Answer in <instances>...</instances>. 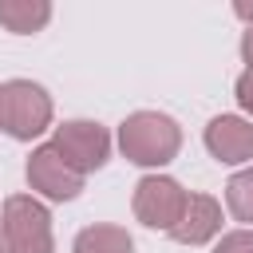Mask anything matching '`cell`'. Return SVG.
<instances>
[{
  "label": "cell",
  "instance_id": "obj_8",
  "mask_svg": "<svg viewBox=\"0 0 253 253\" xmlns=\"http://www.w3.org/2000/svg\"><path fill=\"white\" fill-rule=\"evenodd\" d=\"M217 233H221V202L210 198V194H190L178 225L170 229V237L178 245H206Z\"/></svg>",
  "mask_w": 253,
  "mask_h": 253
},
{
  "label": "cell",
  "instance_id": "obj_14",
  "mask_svg": "<svg viewBox=\"0 0 253 253\" xmlns=\"http://www.w3.org/2000/svg\"><path fill=\"white\" fill-rule=\"evenodd\" d=\"M241 59H245V71H253V28L241 36Z\"/></svg>",
  "mask_w": 253,
  "mask_h": 253
},
{
  "label": "cell",
  "instance_id": "obj_16",
  "mask_svg": "<svg viewBox=\"0 0 253 253\" xmlns=\"http://www.w3.org/2000/svg\"><path fill=\"white\" fill-rule=\"evenodd\" d=\"M0 253H4V241H0Z\"/></svg>",
  "mask_w": 253,
  "mask_h": 253
},
{
  "label": "cell",
  "instance_id": "obj_1",
  "mask_svg": "<svg viewBox=\"0 0 253 253\" xmlns=\"http://www.w3.org/2000/svg\"><path fill=\"white\" fill-rule=\"evenodd\" d=\"M119 150L134 166H166L182 150V126L162 111H134L119 126Z\"/></svg>",
  "mask_w": 253,
  "mask_h": 253
},
{
  "label": "cell",
  "instance_id": "obj_13",
  "mask_svg": "<svg viewBox=\"0 0 253 253\" xmlns=\"http://www.w3.org/2000/svg\"><path fill=\"white\" fill-rule=\"evenodd\" d=\"M233 91H237V103H241V111H245V115L253 119V71H241V75H237V87H233Z\"/></svg>",
  "mask_w": 253,
  "mask_h": 253
},
{
  "label": "cell",
  "instance_id": "obj_4",
  "mask_svg": "<svg viewBox=\"0 0 253 253\" xmlns=\"http://www.w3.org/2000/svg\"><path fill=\"white\" fill-rule=\"evenodd\" d=\"M51 146L63 154V162L71 170H79L83 178L99 166H107L111 158V134L103 123H91V119H71L63 126H55V138Z\"/></svg>",
  "mask_w": 253,
  "mask_h": 253
},
{
  "label": "cell",
  "instance_id": "obj_9",
  "mask_svg": "<svg viewBox=\"0 0 253 253\" xmlns=\"http://www.w3.org/2000/svg\"><path fill=\"white\" fill-rule=\"evenodd\" d=\"M51 20L47 0H0V24L12 36H32Z\"/></svg>",
  "mask_w": 253,
  "mask_h": 253
},
{
  "label": "cell",
  "instance_id": "obj_6",
  "mask_svg": "<svg viewBox=\"0 0 253 253\" xmlns=\"http://www.w3.org/2000/svg\"><path fill=\"white\" fill-rule=\"evenodd\" d=\"M28 186H32L36 194H43L47 202H71V198H79V190H83V174L71 170L51 142H43V146H36L32 158H28Z\"/></svg>",
  "mask_w": 253,
  "mask_h": 253
},
{
  "label": "cell",
  "instance_id": "obj_5",
  "mask_svg": "<svg viewBox=\"0 0 253 253\" xmlns=\"http://www.w3.org/2000/svg\"><path fill=\"white\" fill-rule=\"evenodd\" d=\"M186 190L170 178V174H146V178H138V186H134V217L146 225V229H162V233H170L174 225H178V217H182V210H186Z\"/></svg>",
  "mask_w": 253,
  "mask_h": 253
},
{
  "label": "cell",
  "instance_id": "obj_11",
  "mask_svg": "<svg viewBox=\"0 0 253 253\" xmlns=\"http://www.w3.org/2000/svg\"><path fill=\"white\" fill-rule=\"evenodd\" d=\"M225 210L233 213V221L253 225V166L237 170V174L225 182Z\"/></svg>",
  "mask_w": 253,
  "mask_h": 253
},
{
  "label": "cell",
  "instance_id": "obj_12",
  "mask_svg": "<svg viewBox=\"0 0 253 253\" xmlns=\"http://www.w3.org/2000/svg\"><path fill=\"white\" fill-rule=\"evenodd\" d=\"M213 253H253V233H249V229L221 233V241L213 245Z\"/></svg>",
  "mask_w": 253,
  "mask_h": 253
},
{
  "label": "cell",
  "instance_id": "obj_3",
  "mask_svg": "<svg viewBox=\"0 0 253 253\" xmlns=\"http://www.w3.org/2000/svg\"><path fill=\"white\" fill-rule=\"evenodd\" d=\"M51 126V95L32 79L0 83V130L16 142H32Z\"/></svg>",
  "mask_w": 253,
  "mask_h": 253
},
{
  "label": "cell",
  "instance_id": "obj_7",
  "mask_svg": "<svg viewBox=\"0 0 253 253\" xmlns=\"http://www.w3.org/2000/svg\"><path fill=\"white\" fill-rule=\"evenodd\" d=\"M206 150L225 166L249 162L253 158V123L241 115H217L206 126Z\"/></svg>",
  "mask_w": 253,
  "mask_h": 253
},
{
  "label": "cell",
  "instance_id": "obj_15",
  "mask_svg": "<svg viewBox=\"0 0 253 253\" xmlns=\"http://www.w3.org/2000/svg\"><path fill=\"white\" fill-rule=\"evenodd\" d=\"M233 12H237V20H245V24L253 28V4H245V0H237V4H233Z\"/></svg>",
  "mask_w": 253,
  "mask_h": 253
},
{
  "label": "cell",
  "instance_id": "obj_10",
  "mask_svg": "<svg viewBox=\"0 0 253 253\" xmlns=\"http://www.w3.org/2000/svg\"><path fill=\"white\" fill-rule=\"evenodd\" d=\"M71 253H134V237L123 225H87L75 233Z\"/></svg>",
  "mask_w": 253,
  "mask_h": 253
},
{
  "label": "cell",
  "instance_id": "obj_2",
  "mask_svg": "<svg viewBox=\"0 0 253 253\" xmlns=\"http://www.w3.org/2000/svg\"><path fill=\"white\" fill-rule=\"evenodd\" d=\"M0 241L4 253H55L51 213L32 194H12L0 206Z\"/></svg>",
  "mask_w": 253,
  "mask_h": 253
}]
</instances>
